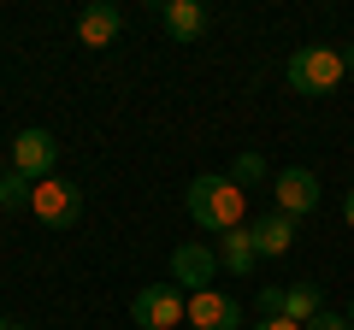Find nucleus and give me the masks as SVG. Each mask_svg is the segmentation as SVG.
<instances>
[{
  "label": "nucleus",
  "mask_w": 354,
  "mask_h": 330,
  "mask_svg": "<svg viewBox=\"0 0 354 330\" xmlns=\"http://www.w3.org/2000/svg\"><path fill=\"white\" fill-rule=\"evenodd\" d=\"M183 206H189V218L201 230H213V236H225V230H242L248 224V195L236 189V177H218V171H207V177L189 183V195H183Z\"/></svg>",
  "instance_id": "f257e3e1"
},
{
  "label": "nucleus",
  "mask_w": 354,
  "mask_h": 330,
  "mask_svg": "<svg viewBox=\"0 0 354 330\" xmlns=\"http://www.w3.org/2000/svg\"><path fill=\"white\" fill-rule=\"evenodd\" d=\"M283 77H290L295 95H330L348 71H342V53H337V48H319V41H313V48H295V53H290Z\"/></svg>",
  "instance_id": "f03ea898"
},
{
  "label": "nucleus",
  "mask_w": 354,
  "mask_h": 330,
  "mask_svg": "<svg viewBox=\"0 0 354 330\" xmlns=\"http://www.w3.org/2000/svg\"><path fill=\"white\" fill-rule=\"evenodd\" d=\"M130 318H136L142 330H177L189 318V295L177 289V283H153V289H142L136 301H130Z\"/></svg>",
  "instance_id": "7ed1b4c3"
},
{
  "label": "nucleus",
  "mask_w": 354,
  "mask_h": 330,
  "mask_svg": "<svg viewBox=\"0 0 354 330\" xmlns=\"http://www.w3.org/2000/svg\"><path fill=\"white\" fill-rule=\"evenodd\" d=\"M30 213H36L48 230H71L77 218H83V189L65 183V177H41L36 195H30Z\"/></svg>",
  "instance_id": "20e7f679"
},
{
  "label": "nucleus",
  "mask_w": 354,
  "mask_h": 330,
  "mask_svg": "<svg viewBox=\"0 0 354 330\" xmlns=\"http://www.w3.org/2000/svg\"><path fill=\"white\" fill-rule=\"evenodd\" d=\"M218 271H225V266H218V248H207V242H183V248H171V283H177V289L201 295Z\"/></svg>",
  "instance_id": "39448f33"
},
{
  "label": "nucleus",
  "mask_w": 354,
  "mask_h": 330,
  "mask_svg": "<svg viewBox=\"0 0 354 330\" xmlns=\"http://www.w3.org/2000/svg\"><path fill=\"white\" fill-rule=\"evenodd\" d=\"M319 177L313 171H307V165H290V171H278V177H272V201H278V213L283 218H307L319 206Z\"/></svg>",
  "instance_id": "423d86ee"
},
{
  "label": "nucleus",
  "mask_w": 354,
  "mask_h": 330,
  "mask_svg": "<svg viewBox=\"0 0 354 330\" xmlns=\"http://www.w3.org/2000/svg\"><path fill=\"white\" fill-rule=\"evenodd\" d=\"M53 165H59V142H53L48 130H24V136L12 142V171L18 177L41 183V177H53Z\"/></svg>",
  "instance_id": "0eeeda50"
},
{
  "label": "nucleus",
  "mask_w": 354,
  "mask_h": 330,
  "mask_svg": "<svg viewBox=\"0 0 354 330\" xmlns=\"http://www.w3.org/2000/svg\"><path fill=\"white\" fill-rule=\"evenodd\" d=\"M189 324L195 330H242V301L225 289H201V295H189Z\"/></svg>",
  "instance_id": "6e6552de"
},
{
  "label": "nucleus",
  "mask_w": 354,
  "mask_h": 330,
  "mask_svg": "<svg viewBox=\"0 0 354 330\" xmlns=\"http://www.w3.org/2000/svg\"><path fill=\"white\" fill-rule=\"evenodd\" d=\"M160 24L171 41H201L207 24H213V12H207L201 0H160Z\"/></svg>",
  "instance_id": "1a4fd4ad"
},
{
  "label": "nucleus",
  "mask_w": 354,
  "mask_h": 330,
  "mask_svg": "<svg viewBox=\"0 0 354 330\" xmlns=\"http://www.w3.org/2000/svg\"><path fill=\"white\" fill-rule=\"evenodd\" d=\"M118 30H124V12H118L113 0H95V6L77 12V41H83V48H113Z\"/></svg>",
  "instance_id": "9d476101"
},
{
  "label": "nucleus",
  "mask_w": 354,
  "mask_h": 330,
  "mask_svg": "<svg viewBox=\"0 0 354 330\" xmlns=\"http://www.w3.org/2000/svg\"><path fill=\"white\" fill-rule=\"evenodd\" d=\"M248 236H254V254H260V260H278V254H290V248H295V218L266 213V218H254V224H248Z\"/></svg>",
  "instance_id": "9b49d317"
},
{
  "label": "nucleus",
  "mask_w": 354,
  "mask_h": 330,
  "mask_svg": "<svg viewBox=\"0 0 354 330\" xmlns=\"http://www.w3.org/2000/svg\"><path fill=\"white\" fill-rule=\"evenodd\" d=\"M218 266H225V271H236V278H248V271L260 266L248 224H242V230H225V236H218Z\"/></svg>",
  "instance_id": "f8f14e48"
},
{
  "label": "nucleus",
  "mask_w": 354,
  "mask_h": 330,
  "mask_svg": "<svg viewBox=\"0 0 354 330\" xmlns=\"http://www.w3.org/2000/svg\"><path fill=\"white\" fill-rule=\"evenodd\" d=\"M325 313V289L319 283H295V289H283V318H295V324H313V318Z\"/></svg>",
  "instance_id": "ddd939ff"
},
{
  "label": "nucleus",
  "mask_w": 354,
  "mask_h": 330,
  "mask_svg": "<svg viewBox=\"0 0 354 330\" xmlns=\"http://www.w3.org/2000/svg\"><path fill=\"white\" fill-rule=\"evenodd\" d=\"M30 195H36V183L18 177V171H6V177H0V213H24Z\"/></svg>",
  "instance_id": "4468645a"
},
{
  "label": "nucleus",
  "mask_w": 354,
  "mask_h": 330,
  "mask_svg": "<svg viewBox=\"0 0 354 330\" xmlns=\"http://www.w3.org/2000/svg\"><path fill=\"white\" fill-rule=\"evenodd\" d=\"M230 177H236V189H254V183H266V159L260 153H236V165H230Z\"/></svg>",
  "instance_id": "2eb2a0df"
},
{
  "label": "nucleus",
  "mask_w": 354,
  "mask_h": 330,
  "mask_svg": "<svg viewBox=\"0 0 354 330\" xmlns=\"http://www.w3.org/2000/svg\"><path fill=\"white\" fill-rule=\"evenodd\" d=\"M283 313V289H260V318H278Z\"/></svg>",
  "instance_id": "dca6fc26"
},
{
  "label": "nucleus",
  "mask_w": 354,
  "mask_h": 330,
  "mask_svg": "<svg viewBox=\"0 0 354 330\" xmlns=\"http://www.w3.org/2000/svg\"><path fill=\"white\" fill-rule=\"evenodd\" d=\"M307 330H354V324H348V318H342V313H319V318H313V324H307Z\"/></svg>",
  "instance_id": "f3484780"
},
{
  "label": "nucleus",
  "mask_w": 354,
  "mask_h": 330,
  "mask_svg": "<svg viewBox=\"0 0 354 330\" xmlns=\"http://www.w3.org/2000/svg\"><path fill=\"white\" fill-rule=\"evenodd\" d=\"M254 330H301V324H295V318H283V313H278V318H260V324H254Z\"/></svg>",
  "instance_id": "a211bd4d"
},
{
  "label": "nucleus",
  "mask_w": 354,
  "mask_h": 330,
  "mask_svg": "<svg viewBox=\"0 0 354 330\" xmlns=\"http://www.w3.org/2000/svg\"><path fill=\"white\" fill-rule=\"evenodd\" d=\"M342 224H348V230H354V189H348V195H342Z\"/></svg>",
  "instance_id": "6ab92c4d"
},
{
  "label": "nucleus",
  "mask_w": 354,
  "mask_h": 330,
  "mask_svg": "<svg viewBox=\"0 0 354 330\" xmlns=\"http://www.w3.org/2000/svg\"><path fill=\"white\" fill-rule=\"evenodd\" d=\"M342 71H354V48H342Z\"/></svg>",
  "instance_id": "aec40b11"
},
{
  "label": "nucleus",
  "mask_w": 354,
  "mask_h": 330,
  "mask_svg": "<svg viewBox=\"0 0 354 330\" xmlns=\"http://www.w3.org/2000/svg\"><path fill=\"white\" fill-rule=\"evenodd\" d=\"M0 330H24V324H12V318H0Z\"/></svg>",
  "instance_id": "412c9836"
},
{
  "label": "nucleus",
  "mask_w": 354,
  "mask_h": 330,
  "mask_svg": "<svg viewBox=\"0 0 354 330\" xmlns=\"http://www.w3.org/2000/svg\"><path fill=\"white\" fill-rule=\"evenodd\" d=\"M348 324H354V301H348Z\"/></svg>",
  "instance_id": "4be33fe9"
},
{
  "label": "nucleus",
  "mask_w": 354,
  "mask_h": 330,
  "mask_svg": "<svg viewBox=\"0 0 354 330\" xmlns=\"http://www.w3.org/2000/svg\"><path fill=\"white\" fill-rule=\"evenodd\" d=\"M0 177H6V171H0Z\"/></svg>",
  "instance_id": "5701e85b"
}]
</instances>
